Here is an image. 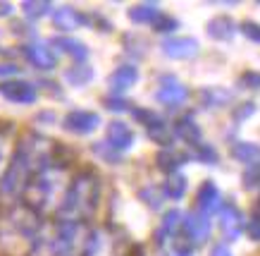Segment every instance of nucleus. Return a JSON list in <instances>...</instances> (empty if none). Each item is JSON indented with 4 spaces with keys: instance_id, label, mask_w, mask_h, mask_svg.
I'll return each mask as SVG.
<instances>
[{
    "instance_id": "obj_1",
    "label": "nucleus",
    "mask_w": 260,
    "mask_h": 256,
    "mask_svg": "<svg viewBox=\"0 0 260 256\" xmlns=\"http://www.w3.org/2000/svg\"><path fill=\"white\" fill-rule=\"evenodd\" d=\"M53 153H55L53 139L36 134V132H26L24 136H19L15 151L10 156L8 168L0 177V194L8 199L22 196L34 177L53 163Z\"/></svg>"
},
{
    "instance_id": "obj_2",
    "label": "nucleus",
    "mask_w": 260,
    "mask_h": 256,
    "mask_svg": "<svg viewBox=\"0 0 260 256\" xmlns=\"http://www.w3.org/2000/svg\"><path fill=\"white\" fill-rule=\"evenodd\" d=\"M72 182V173L70 168L53 160L48 168H43L39 175L34 177L29 187L22 194V204L26 208H31L36 216H48V213H57L62 206V199L67 194V187Z\"/></svg>"
},
{
    "instance_id": "obj_3",
    "label": "nucleus",
    "mask_w": 260,
    "mask_h": 256,
    "mask_svg": "<svg viewBox=\"0 0 260 256\" xmlns=\"http://www.w3.org/2000/svg\"><path fill=\"white\" fill-rule=\"evenodd\" d=\"M88 232V225L60 218L55 223H43L26 249V256H81Z\"/></svg>"
},
{
    "instance_id": "obj_4",
    "label": "nucleus",
    "mask_w": 260,
    "mask_h": 256,
    "mask_svg": "<svg viewBox=\"0 0 260 256\" xmlns=\"http://www.w3.org/2000/svg\"><path fill=\"white\" fill-rule=\"evenodd\" d=\"M98 204H101V180L93 170H81L77 175H72L57 218L88 225V220L98 211Z\"/></svg>"
},
{
    "instance_id": "obj_5",
    "label": "nucleus",
    "mask_w": 260,
    "mask_h": 256,
    "mask_svg": "<svg viewBox=\"0 0 260 256\" xmlns=\"http://www.w3.org/2000/svg\"><path fill=\"white\" fill-rule=\"evenodd\" d=\"M41 225H43L41 216H36L24 204H17L0 216V242H24V247L29 249Z\"/></svg>"
},
{
    "instance_id": "obj_6",
    "label": "nucleus",
    "mask_w": 260,
    "mask_h": 256,
    "mask_svg": "<svg viewBox=\"0 0 260 256\" xmlns=\"http://www.w3.org/2000/svg\"><path fill=\"white\" fill-rule=\"evenodd\" d=\"M126 240L124 235L115 227H95L88 232V240L84 244L81 256H124Z\"/></svg>"
},
{
    "instance_id": "obj_7",
    "label": "nucleus",
    "mask_w": 260,
    "mask_h": 256,
    "mask_svg": "<svg viewBox=\"0 0 260 256\" xmlns=\"http://www.w3.org/2000/svg\"><path fill=\"white\" fill-rule=\"evenodd\" d=\"M210 230H213V223L210 218L203 216L201 211H189L184 213V220H181V237L189 242L191 247H201L210 240Z\"/></svg>"
},
{
    "instance_id": "obj_8",
    "label": "nucleus",
    "mask_w": 260,
    "mask_h": 256,
    "mask_svg": "<svg viewBox=\"0 0 260 256\" xmlns=\"http://www.w3.org/2000/svg\"><path fill=\"white\" fill-rule=\"evenodd\" d=\"M22 55L34 70H41V72H48V70L57 67V50L53 48V43L29 41V43L22 46Z\"/></svg>"
},
{
    "instance_id": "obj_9",
    "label": "nucleus",
    "mask_w": 260,
    "mask_h": 256,
    "mask_svg": "<svg viewBox=\"0 0 260 256\" xmlns=\"http://www.w3.org/2000/svg\"><path fill=\"white\" fill-rule=\"evenodd\" d=\"M217 218H220V232L224 242H237L246 232V216L234 201H224Z\"/></svg>"
},
{
    "instance_id": "obj_10",
    "label": "nucleus",
    "mask_w": 260,
    "mask_h": 256,
    "mask_svg": "<svg viewBox=\"0 0 260 256\" xmlns=\"http://www.w3.org/2000/svg\"><path fill=\"white\" fill-rule=\"evenodd\" d=\"M0 96L5 98L8 103L31 105L39 98V89H36V84H31L26 79H8V81H0Z\"/></svg>"
},
{
    "instance_id": "obj_11",
    "label": "nucleus",
    "mask_w": 260,
    "mask_h": 256,
    "mask_svg": "<svg viewBox=\"0 0 260 256\" xmlns=\"http://www.w3.org/2000/svg\"><path fill=\"white\" fill-rule=\"evenodd\" d=\"M136 120H141V125L146 127V134L155 141V144H160L162 149H170L172 146V136L174 132L170 129V125H167L162 118H158L155 112L150 110H134Z\"/></svg>"
},
{
    "instance_id": "obj_12",
    "label": "nucleus",
    "mask_w": 260,
    "mask_h": 256,
    "mask_svg": "<svg viewBox=\"0 0 260 256\" xmlns=\"http://www.w3.org/2000/svg\"><path fill=\"white\" fill-rule=\"evenodd\" d=\"M155 101L165 108H179L189 101V89L184 87L179 79L174 77H162L158 84V91H155Z\"/></svg>"
},
{
    "instance_id": "obj_13",
    "label": "nucleus",
    "mask_w": 260,
    "mask_h": 256,
    "mask_svg": "<svg viewBox=\"0 0 260 256\" xmlns=\"http://www.w3.org/2000/svg\"><path fill=\"white\" fill-rule=\"evenodd\" d=\"M134 144H136V134H134V129L129 127L126 122L112 120L110 125H108V129H105V146H110L117 156L119 153L132 151Z\"/></svg>"
},
{
    "instance_id": "obj_14",
    "label": "nucleus",
    "mask_w": 260,
    "mask_h": 256,
    "mask_svg": "<svg viewBox=\"0 0 260 256\" xmlns=\"http://www.w3.org/2000/svg\"><path fill=\"white\" fill-rule=\"evenodd\" d=\"M62 127L70 134H77V136L93 134L95 129L101 127V115L93 110H70L64 115Z\"/></svg>"
},
{
    "instance_id": "obj_15",
    "label": "nucleus",
    "mask_w": 260,
    "mask_h": 256,
    "mask_svg": "<svg viewBox=\"0 0 260 256\" xmlns=\"http://www.w3.org/2000/svg\"><path fill=\"white\" fill-rule=\"evenodd\" d=\"M160 50L170 60H191V58L198 55L201 46L193 36H170V39L162 41Z\"/></svg>"
},
{
    "instance_id": "obj_16",
    "label": "nucleus",
    "mask_w": 260,
    "mask_h": 256,
    "mask_svg": "<svg viewBox=\"0 0 260 256\" xmlns=\"http://www.w3.org/2000/svg\"><path fill=\"white\" fill-rule=\"evenodd\" d=\"M222 206H224V199H222L220 187L213 180H205L196 192V211H201L208 218H213L215 213H220Z\"/></svg>"
},
{
    "instance_id": "obj_17",
    "label": "nucleus",
    "mask_w": 260,
    "mask_h": 256,
    "mask_svg": "<svg viewBox=\"0 0 260 256\" xmlns=\"http://www.w3.org/2000/svg\"><path fill=\"white\" fill-rule=\"evenodd\" d=\"M181 220H184V213L177 211V208H170L162 213V220H160L158 230H155V242L160 247L165 244H172L177 237L181 235Z\"/></svg>"
},
{
    "instance_id": "obj_18",
    "label": "nucleus",
    "mask_w": 260,
    "mask_h": 256,
    "mask_svg": "<svg viewBox=\"0 0 260 256\" xmlns=\"http://www.w3.org/2000/svg\"><path fill=\"white\" fill-rule=\"evenodd\" d=\"M136 81H139V67L132 63H124L108 77V87H110L112 96H124L129 89L136 87Z\"/></svg>"
},
{
    "instance_id": "obj_19",
    "label": "nucleus",
    "mask_w": 260,
    "mask_h": 256,
    "mask_svg": "<svg viewBox=\"0 0 260 256\" xmlns=\"http://www.w3.org/2000/svg\"><path fill=\"white\" fill-rule=\"evenodd\" d=\"M50 43H53V48H55L57 53L70 55L72 60H74V65H84V63H86L88 48H86V43H84V41L74 39V36H64V34H60V36H55Z\"/></svg>"
},
{
    "instance_id": "obj_20",
    "label": "nucleus",
    "mask_w": 260,
    "mask_h": 256,
    "mask_svg": "<svg viewBox=\"0 0 260 256\" xmlns=\"http://www.w3.org/2000/svg\"><path fill=\"white\" fill-rule=\"evenodd\" d=\"M229 153L246 170L260 168V144H255V141H237V144H232Z\"/></svg>"
},
{
    "instance_id": "obj_21",
    "label": "nucleus",
    "mask_w": 260,
    "mask_h": 256,
    "mask_svg": "<svg viewBox=\"0 0 260 256\" xmlns=\"http://www.w3.org/2000/svg\"><path fill=\"white\" fill-rule=\"evenodd\" d=\"M205 32H208V36L215 39V41H232L234 36H237V32H239V24L232 19V17L217 15V17H213V19L205 24Z\"/></svg>"
},
{
    "instance_id": "obj_22",
    "label": "nucleus",
    "mask_w": 260,
    "mask_h": 256,
    "mask_svg": "<svg viewBox=\"0 0 260 256\" xmlns=\"http://www.w3.org/2000/svg\"><path fill=\"white\" fill-rule=\"evenodd\" d=\"M53 22L60 32H74V29H81V26L86 24V17L81 15L79 10L70 8V5H64V8H55L53 12Z\"/></svg>"
},
{
    "instance_id": "obj_23",
    "label": "nucleus",
    "mask_w": 260,
    "mask_h": 256,
    "mask_svg": "<svg viewBox=\"0 0 260 256\" xmlns=\"http://www.w3.org/2000/svg\"><path fill=\"white\" fill-rule=\"evenodd\" d=\"M174 136H179L181 141H186V144L193 149L196 144H201L203 141V134H201V127H198V122L191 118V115H184V118H179V120L174 122L172 127Z\"/></svg>"
},
{
    "instance_id": "obj_24",
    "label": "nucleus",
    "mask_w": 260,
    "mask_h": 256,
    "mask_svg": "<svg viewBox=\"0 0 260 256\" xmlns=\"http://www.w3.org/2000/svg\"><path fill=\"white\" fill-rule=\"evenodd\" d=\"M162 15V10H160L158 3H139L134 8H129L126 17L134 22V24H155L158 22V17Z\"/></svg>"
},
{
    "instance_id": "obj_25",
    "label": "nucleus",
    "mask_w": 260,
    "mask_h": 256,
    "mask_svg": "<svg viewBox=\"0 0 260 256\" xmlns=\"http://www.w3.org/2000/svg\"><path fill=\"white\" fill-rule=\"evenodd\" d=\"M162 196L170 201H179L184 199V194L189 189V182H186V177L181 175V173H174V175H167L165 182H162Z\"/></svg>"
},
{
    "instance_id": "obj_26",
    "label": "nucleus",
    "mask_w": 260,
    "mask_h": 256,
    "mask_svg": "<svg viewBox=\"0 0 260 256\" xmlns=\"http://www.w3.org/2000/svg\"><path fill=\"white\" fill-rule=\"evenodd\" d=\"M184 160H186V156L184 153H177L170 146V149H162V151L158 153V168L165 173V175H174V173H179V168L184 165Z\"/></svg>"
},
{
    "instance_id": "obj_27",
    "label": "nucleus",
    "mask_w": 260,
    "mask_h": 256,
    "mask_svg": "<svg viewBox=\"0 0 260 256\" xmlns=\"http://www.w3.org/2000/svg\"><path fill=\"white\" fill-rule=\"evenodd\" d=\"M22 12L26 19H43V17L55 12V5H53V3H46V0H24Z\"/></svg>"
},
{
    "instance_id": "obj_28",
    "label": "nucleus",
    "mask_w": 260,
    "mask_h": 256,
    "mask_svg": "<svg viewBox=\"0 0 260 256\" xmlns=\"http://www.w3.org/2000/svg\"><path fill=\"white\" fill-rule=\"evenodd\" d=\"M91 79H93V70L88 65H72L70 70L64 72V81L70 87H86Z\"/></svg>"
},
{
    "instance_id": "obj_29",
    "label": "nucleus",
    "mask_w": 260,
    "mask_h": 256,
    "mask_svg": "<svg viewBox=\"0 0 260 256\" xmlns=\"http://www.w3.org/2000/svg\"><path fill=\"white\" fill-rule=\"evenodd\" d=\"M201 98H203L205 108H220V105H224L229 101V94L217 87H208L201 91Z\"/></svg>"
},
{
    "instance_id": "obj_30",
    "label": "nucleus",
    "mask_w": 260,
    "mask_h": 256,
    "mask_svg": "<svg viewBox=\"0 0 260 256\" xmlns=\"http://www.w3.org/2000/svg\"><path fill=\"white\" fill-rule=\"evenodd\" d=\"M193 158L205 163V165H215V163L220 160V156L215 151V146H210L208 141H201V144L193 146Z\"/></svg>"
},
{
    "instance_id": "obj_31",
    "label": "nucleus",
    "mask_w": 260,
    "mask_h": 256,
    "mask_svg": "<svg viewBox=\"0 0 260 256\" xmlns=\"http://www.w3.org/2000/svg\"><path fill=\"white\" fill-rule=\"evenodd\" d=\"M10 132L12 129L5 127V125H0V177H3V173H5V168H8L10 163Z\"/></svg>"
},
{
    "instance_id": "obj_32",
    "label": "nucleus",
    "mask_w": 260,
    "mask_h": 256,
    "mask_svg": "<svg viewBox=\"0 0 260 256\" xmlns=\"http://www.w3.org/2000/svg\"><path fill=\"white\" fill-rule=\"evenodd\" d=\"M139 196H141V201L146 204V206L150 208H160L162 206V189H158V187H143L141 192H139Z\"/></svg>"
},
{
    "instance_id": "obj_33",
    "label": "nucleus",
    "mask_w": 260,
    "mask_h": 256,
    "mask_svg": "<svg viewBox=\"0 0 260 256\" xmlns=\"http://www.w3.org/2000/svg\"><path fill=\"white\" fill-rule=\"evenodd\" d=\"M246 235H248L253 242H260V199H258L255 211L246 218Z\"/></svg>"
},
{
    "instance_id": "obj_34",
    "label": "nucleus",
    "mask_w": 260,
    "mask_h": 256,
    "mask_svg": "<svg viewBox=\"0 0 260 256\" xmlns=\"http://www.w3.org/2000/svg\"><path fill=\"white\" fill-rule=\"evenodd\" d=\"M239 32L244 34L251 43H258V46H260V24H258V22L246 19V22H241V24H239Z\"/></svg>"
},
{
    "instance_id": "obj_35",
    "label": "nucleus",
    "mask_w": 260,
    "mask_h": 256,
    "mask_svg": "<svg viewBox=\"0 0 260 256\" xmlns=\"http://www.w3.org/2000/svg\"><path fill=\"white\" fill-rule=\"evenodd\" d=\"M165 256H193V247L179 235V237L172 242V247H170V251H167Z\"/></svg>"
},
{
    "instance_id": "obj_36",
    "label": "nucleus",
    "mask_w": 260,
    "mask_h": 256,
    "mask_svg": "<svg viewBox=\"0 0 260 256\" xmlns=\"http://www.w3.org/2000/svg\"><path fill=\"white\" fill-rule=\"evenodd\" d=\"M153 29H155L158 34H172L174 29H179V22H177L174 17H167L165 12H162V15L158 17V22L153 24Z\"/></svg>"
},
{
    "instance_id": "obj_37",
    "label": "nucleus",
    "mask_w": 260,
    "mask_h": 256,
    "mask_svg": "<svg viewBox=\"0 0 260 256\" xmlns=\"http://www.w3.org/2000/svg\"><path fill=\"white\" fill-rule=\"evenodd\" d=\"M253 112H255V103H239L232 115H234V120L237 122H241V120H248Z\"/></svg>"
},
{
    "instance_id": "obj_38",
    "label": "nucleus",
    "mask_w": 260,
    "mask_h": 256,
    "mask_svg": "<svg viewBox=\"0 0 260 256\" xmlns=\"http://www.w3.org/2000/svg\"><path fill=\"white\" fill-rule=\"evenodd\" d=\"M239 84L244 89H260V72H244L239 77Z\"/></svg>"
},
{
    "instance_id": "obj_39",
    "label": "nucleus",
    "mask_w": 260,
    "mask_h": 256,
    "mask_svg": "<svg viewBox=\"0 0 260 256\" xmlns=\"http://www.w3.org/2000/svg\"><path fill=\"white\" fill-rule=\"evenodd\" d=\"M244 187L246 189H255V187H260V168L246 170L244 173Z\"/></svg>"
},
{
    "instance_id": "obj_40",
    "label": "nucleus",
    "mask_w": 260,
    "mask_h": 256,
    "mask_svg": "<svg viewBox=\"0 0 260 256\" xmlns=\"http://www.w3.org/2000/svg\"><path fill=\"white\" fill-rule=\"evenodd\" d=\"M17 74H19V67L12 63H0V77H5L3 81L8 79H17Z\"/></svg>"
},
{
    "instance_id": "obj_41",
    "label": "nucleus",
    "mask_w": 260,
    "mask_h": 256,
    "mask_svg": "<svg viewBox=\"0 0 260 256\" xmlns=\"http://www.w3.org/2000/svg\"><path fill=\"white\" fill-rule=\"evenodd\" d=\"M105 103L110 110H126V101L122 96H112V98H105Z\"/></svg>"
},
{
    "instance_id": "obj_42",
    "label": "nucleus",
    "mask_w": 260,
    "mask_h": 256,
    "mask_svg": "<svg viewBox=\"0 0 260 256\" xmlns=\"http://www.w3.org/2000/svg\"><path fill=\"white\" fill-rule=\"evenodd\" d=\"M210 256H234L232 249L227 247V242H217L213 249H210Z\"/></svg>"
},
{
    "instance_id": "obj_43",
    "label": "nucleus",
    "mask_w": 260,
    "mask_h": 256,
    "mask_svg": "<svg viewBox=\"0 0 260 256\" xmlns=\"http://www.w3.org/2000/svg\"><path fill=\"white\" fill-rule=\"evenodd\" d=\"M12 12V5L10 3H0V17H8Z\"/></svg>"
}]
</instances>
